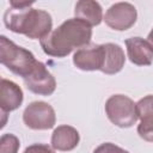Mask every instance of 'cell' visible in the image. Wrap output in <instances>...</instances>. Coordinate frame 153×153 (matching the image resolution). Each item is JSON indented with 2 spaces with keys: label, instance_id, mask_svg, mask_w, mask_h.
Masks as SVG:
<instances>
[{
  "label": "cell",
  "instance_id": "cell-12",
  "mask_svg": "<svg viewBox=\"0 0 153 153\" xmlns=\"http://www.w3.org/2000/svg\"><path fill=\"white\" fill-rule=\"evenodd\" d=\"M104 48V60L100 72L104 74H116L118 73L126 62V56L123 49L115 43H105L103 44Z\"/></svg>",
  "mask_w": 153,
  "mask_h": 153
},
{
  "label": "cell",
  "instance_id": "cell-11",
  "mask_svg": "<svg viewBox=\"0 0 153 153\" xmlns=\"http://www.w3.org/2000/svg\"><path fill=\"white\" fill-rule=\"evenodd\" d=\"M24 99L23 91L18 84L8 79L0 80V108L5 111L17 110Z\"/></svg>",
  "mask_w": 153,
  "mask_h": 153
},
{
  "label": "cell",
  "instance_id": "cell-18",
  "mask_svg": "<svg viewBox=\"0 0 153 153\" xmlns=\"http://www.w3.org/2000/svg\"><path fill=\"white\" fill-rule=\"evenodd\" d=\"M8 121V112L5 111L2 108H0V130L7 124Z\"/></svg>",
  "mask_w": 153,
  "mask_h": 153
},
{
  "label": "cell",
  "instance_id": "cell-14",
  "mask_svg": "<svg viewBox=\"0 0 153 153\" xmlns=\"http://www.w3.org/2000/svg\"><path fill=\"white\" fill-rule=\"evenodd\" d=\"M137 118L141 120L137 133L146 141H152V96L148 94L135 104Z\"/></svg>",
  "mask_w": 153,
  "mask_h": 153
},
{
  "label": "cell",
  "instance_id": "cell-10",
  "mask_svg": "<svg viewBox=\"0 0 153 153\" xmlns=\"http://www.w3.org/2000/svg\"><path fill=\"white\" fill-rule=\"evenodd\" d=\"M80 141L79 131L72 126H59L51 134V147L60 152L74 149Z\"/></svg>",
  "mask_w": 153,
  "mask_h": 153
},
{
  "label": "cell",
  "instance_id": "cell-4",
  "mask_svg": "<svg viewBox=\"0 0 153 153\" xmlns=\"http://www.w3.org/2000/svg\"><path fill=\"white\" fill-rule=\"evenodd\" d=\"M105 112L110 122L120 128H129L137 121L135 103L124 94L109 97L105 103Z\"/></svg>",
  "mask_w": 153,
  "mask_h": 153
},
{
  "label": "cell",
  "instance_id": "cell-19",
  "mask_svg": "<svg viewBox=\"0 0 153 153\" xmlns=\"http://www.w3.org/2000/svg\"><path fill=\"white\" fill-rule=\"evenodd\" d=\"M1 79H2V78H1V76H0V80H1Z\"/></svg>",
  "mask_w": 153,
  "mask_h": 153
},
{
  "label": "cell",
  "instance_id": "cell-7",
  "mask_svg": "<svg viewBox=\"0 0 153 153\" xmlns=\"http://www.w3.org/2000/svg\"><path fill=\"white\" fill-rule=\"evenodd\" d=\"M24 84L29 91L39 96H50L56 88L55 78L41 61H37L32 72L24 78Z\"/></svg>",
  "mask_w": 153,
  "mask_h": 153
},
{
  "label": "cell",
  "instance_id": "cell-13",
  "mask_svg": "<svg viewBox=\"0 0 153 153\" xmlns=\"http://www.w3.org/2000/svg\"><path fill=\"white\" fill-rule=\"evenodd\" d=\"M75 18L90 26L99 25L103 20V10L99 2L93 0H80L75 4Z\"/></svg>",
  "mask_w": 153,
  "mask_h": 153
},
{
  "label": "cell",
  "instance_id": "cell-3",
  "mask_svg": "<svg viewBox=\"0 0 153 153\" xmlns=\"http://www.w3.org/2000/svg\"><path fill=\"white\" fill-rule=\"evenodd\" d=\"M0 63L6 66L13 74L24 79L32 72L37 60L30 50L17 45L6 36L0 35Z\"/></svg>",
  "mask_w": 153,
  "mask_h": 153
},
{
  "label": "cell",
  "instance_id": "cell-15",
  "mask_svg": "<svg viewBox=\"0 0 153 153\" xmlns=\"http://www.w3.org/2000/svg\"><path fill=\"white\" fill-rule=\"evenodd\" d=\"M20 147L19 139L13 134L0 136V153H18Z\"/></svg>",
  "mask_w": 153,
  "mask_h": 153
},
{
  "label": "cell",
  "instance_id": "cell-8",
  "mask_svg": "<svg viewBox=\"0 0 153 153\" xmlns=\"http://www.w3.org/2000/svg\"><path fill=\"white\" fill-rule=\"evenodd\" d=\"M104 60L103 44L90 43L78 49L73 55V63L81 71H100Z\"/></svg>",
  "mask_w": 153,
  "mask_h": 153
},
{
  "label": "cell",
  "instance_id": "cell-9",
  "mask_svg": "<svg viewBox=\"0 0 153 153\" xmlns=\"http://www.w3.org/2000/svg\"><path fill=\"white\" fill-rule=\"evenodd\" d=\"M127 54L131 63L136 66H149L153 59V48L151 41L141 37H131L126 39Z\"/></svg>",
  "mask_w": 153,
  "mask_h": 153
},
{
  "label": "cell",
  "instance_id": "cell-5",
  "mask_svg": "<svg viewBox=\"0 0 153 153\" xmlns=\"http://www.w3.org/2000/svg\"><path fill=\"white\" fill-rule=\"evenodd\" d=\"M23 121L26 127L33 130L51 129L56 123L55 110L45 102H32L25 108Z\"/></svg>",
  "mask_w": 153,
  "mask_h": 153
},
{
  "label": "cell",
  "instance_id": "cell-6",
  "mask_svg": "<svg viewBox=\"0 0 153 153\" xmlns=\"http://www.w3.org/2000/svg\"><path fill=\"white\" fill-rule=\"evenodd\" d=\"M136 8L129 2H116L111 5L104 16L105 24L117 31H126L130 29L136 23Z\"/></svg>",
  "mask_w": 153,
  "mask_h": 153
},
{
  "label": "cell",
  "instance_id": "cell-16",
  "mask_svg": "<svg viewBox=\"0 0 153 153\" xmlns=\"http://www.w3.org/2000/svg\"><path fill=\"white\" fill-rule=\"evenodd\" d=\"M93 153H129L128 151H126L124 148L115 145V143H111V142H105V143H102L99 145L94 151Z\"/></svg>",
  "mask_w": 153,
  "mask_h": 153
},
{
  "label": "cell",
  "instance_id": "cell-17",
  "mask_svg": "<svg viewBox=\"0 0 153 153\" xmlns=\"http://www.w3.org/2000/svg\"><path fill=\"white\" fill-rule=\"evenodd\" d=\"M24 153H55L54 149L44 143H33L25 148Z\"/></svg>",
  "mask_w": 153,
  "mask_h": 153
},
{
  "label": "cell",
  "instance_id": "cell-1",
  "mask_svg": "<svg viewBox=\"0 0 153 153\" xmlns=\"http://www.w3.org/2000/svg\"><path fill=\"white\" fill-rule=\"evenodd\" d=\"M33 1H10V7L4 13L5 26L23 33L31 39L44 38L53 27L51 16L44 10L32 8Z\"/></svg>",
  "mask_w": 153,
  "mask_h": 153
},
{
  "label": "cell",
  "instance_id": "cell-2",
  "mask_svg": "<svg viewBox=\"0 0 153 153\" xmlns=\"http://www.w3.org/2000/svg\"><path fill=\"white\" fill-rule=\"evenodd\" d=\"M91 37L92 29L90 25L76 18H71L39 39V44L47 55L66 57L74 49L90 44Z\"/></svg>",
  "mask_w": 153,
  "mask_h": 153
}]
</instances>
